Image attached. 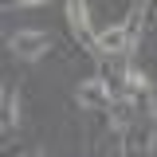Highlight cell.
I'll return each instance as SVG.
<instances>
[{"label":"cell","mask_w":157,"mask_h":157,"mask_svg":"<svg viewBox=\"0 0 157 157\" xmlns=\"http://www.w3.org/2000/svg\"><path fill=\"white\" fill-rule=\"evenodd\" d=\"M126 51H130V39H126V28H122V24H110V28L98 32V59L126 55Z\"/></svg>","instance_id":"277c9868"},{"label":"cell","mask_w":157,"mask_h":157,"mask_svg":"<svg viewBox=\"0 0 157 157\" xmlns=\"http://www.w3.org/2000/svg\"><path fill=\"white\" fill-rule=\"evenodd\" d=\"M16 4H47V0H16Z\"/></svg>","instance_id":"52a82bcc"},{"label":"cell","mask_w":157,"mask_h":157,"mask_svg":"<svg viewBox=\"0 0 157 157\" xmlns=\"http://www.w3.org/2000/svg\"><path fill=\"white\" fill-rule=\"evenodd\" d=\"M75 102L82 110H110V102H114V90L102 82V78H82L75 86Z\"/></svg>","instance_id":"3957f363"},{"label":"cell","mask_w":157,"mask_h":157,"mask_svg":"<svg viewBox=\"0 0 157 157\" xmlns=\"http://www.w3.org/2000/svg\"><path fill=\"white\" fill-rule=\"evenodd\" d=\"M20 122V98L12 86H0V130H16Z\"/></svg>","instance_id":"5b68a950"},{"label":"cell","mask_w":157,"mask_h":157,"mask_svg":"<svg viewBox=\"0 0 157 157\" xmlns=\"http://www.w3.org/2000/svg\"><path fill=\"white\" fill-rule=\"evenodd\" d=\"M51 47H55V39L47 36V32H39V28H24V32H16V36H12V51H16L20 59H28V63L43 59Z\"/></svg>","instance_id":"7a4b0ae2"},{"label":"cell","mask_w":157,"mask_h":157,"mask_svg":"<svg viewBox=\"0 0 157 157\" xmlns=\"http://www.w3.org/2000/svg\"><path fill=\"white\" fill-rule=\"evenodd\" d=\"M4 8H16V0H0V12H4Z\"/></svg>","instance_id":"8992f818"},{"label":"cell","mask_w":157,"mask_h":157,"mask_svg":"<svg viewBox=\"0 0 157 157\" xmlns=\"http://www.w3.org/2000/svg\"><path fill=\"white\" fill-rule=\"evenodd\" d=\"M67 24L75 32L78 47H86L90 55H98V32L90 28V12H86V0H67Z\"/></svg>","instance_id":"6da1fadb"},{"label":"cell","mask_w":157,"mask_h":157,"mask_svg":"<svg viewBox=\"0 0 157 157\" xmlns=\"http://www.w3.org/2000/svg\"><path fill=\"white\" fill-rule=\"evenodd\" d=\"M24 157H47V153H36V149H32V153H24Z\"/></svg>","instance_id":"ba28073f"}]
</instances>
